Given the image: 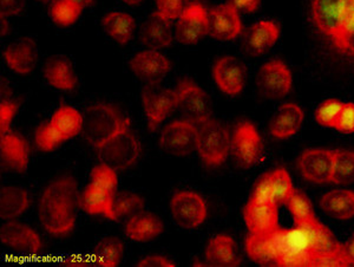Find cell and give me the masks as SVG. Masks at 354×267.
I'll use <instances>...</instances> for the list:
<instances>
[{
	"label": "cell",
	"mask_w": 354,
	"mask_h": 267,
	"mask_svg": "<svg viewBox=\"0 0 354 267\" xmlns=\"http://www.w3.org/2000/svg\"><path fill=\"white\" fill-rule=\"evenodd\" d=\"M62 141L66 142L76 138L83 130V115L73 107L61 106L55 111L48 122Z\"/></svg>",
	"instance_id": "30"
},
{
	"label": "cell",
	"mask_w": 354,
	"mask_h": 267,
	"mask_svg": "<svg viewBox=\"0 0 354 267\" xmlns=\"http://www.w3.org/2000/svg\"><path fill=\"white\" fill-rule=\"evenodd\" d=\"M178 96L177 108L185 120L198 125L210 118L212 101L208 93L192 80H182L176 88Z\"/></svg>",
	"instance_id": "9"
},
{
	"label": "cell",
	"mask_w": 354,
	"mask_h": 267,
	"mask_svg": "<svg viewBox=\"0 0 354 267\" xmlns=\"http://www.w3.org/2000/svg\"><path fill=\"white\" fill-rule=\"evenodd\" d=\"M44 77L55 89L71 91L77 86L73 63L65 56H53L45 63Z\"/></svg>",
	"instance_id": "29"
},
{
	"label": "cell",
	"mask_w": 354,
	"mask_h": 267,
	"mask_svg": "<svg viewBox=\"0 0 354 267\" xmlns=\"http://www.w3.org/2000/svg\"><path fill=\"white\" fill-rule=\"evenodd\" d=\"M293 192V183L288 172L283 168H278L259 178L252 196L263 199L279 206L286 203Z\"/></svg>",
	"instance_id": "17"
},
{
	"label": "cell",
	"mask_w": 354,
	"mask_h": 267,
	"mask_svg": "<svg viewBox=\"0 0 354 267\" xmlns=\"http://www.w3.org/2000/svg\"><path fill=\"white\" fill-rule=\"evenodd\" d=\"M293 84L290 68L279 59L267 62L259 70L257 85L259 93L270 100H280L288 95Z\"/></svg>",
	"instance_id": "11"
},
{
	"label": "cell",
	"mask_w": 354,
	"mask_h": 267,
	"mask_svg": "<svg viewBox=\"0 0 354 267\" xmlns=\"http://www.w3.org/2000/svg\"><path fill=\"white\" fill-rule=\"evenodd\" d=\"M30 196L21 187L6 186L0 190V217L4 220H15L28 211Z\"/></svg>",
	"instance_id": "32"
},
{
	"label": "cell",
	"mask_w": 354,
	"mask_h": 267,
	"mask_svg": "<svg viewBox=\"0 0 354 267\" xmlns=\"http://www.w3.org/2000/svg\"><path fill=\"white\" fill-rule=\"evenodd\" d=\"M145 203L141 195L131 192H120L113 199V217L115 221L123 218H131L133 215L143 211Z\"/></svg>",
	"instance_id": "37"
},
{
	"label": "cell",
	"mask_w": 354,
	"mask_h": 267,
	"mask_svg": "<svg viewBox=\"0 0 354 267\" xmlns=\"http://www.w3.org/2000/svg\"><path fill=\"white\" fill-rule=\"evenodd\" d=\"M123 243L115 237H106L97 243L93 252V264L101 267H116L123 258Z\"/></svg>",
	"instance_id": "35"
},
{
	"label": "cell",
	"mask_w": 354,
	"mask_h": 267,
	"mask_svg": "<svg viewBox=\"0 0 354 267\" xmlns=\"http://www.w3.org/2000/svg\"><path fill=\"white\" fill-rule=\"evenodd\" d=\"M0 240L4 246L28 255H37L43 247L41 237L35 230L12 220L1 226Z\"/></svg>",
	"instance_id": "19"
},
{
	"label": "cell",
	"mask_w": 354,
	"mask_h": 267,
	"mask_svg": "<svg viewBox=\"0 0 354 267\" xmlns=\"http://www.w3.org/2000/svg\"><path fill=\"white\" fill-rule=\"evenodd\" d=\"M6 17H1V36L8 33V21L5 19Z\"/></svg>",
	"instance_id": "52"
},
{
	"label": "cell",
	"mask_w": 354,
	"mask_h": 267,
	"mask_svg": "<svg viewBox=\"0 0 354 267\" xmlns=\"http://www.w3.org/2000/svg\"><path fill=\"white\" fill-rule=\"evenodd\" d=\"M73 3H76V4L80 5L82 8H84L86 6H90V5L93 4V1L95 0H73Z\"/></svg>",
	"instance_id": "51"
},
{
	"label": "cell",
	"mask_w": 354,
	"mask_h": 267,
	"mask_svg": "<svg viewBox=\"0 0 354 267\" xmlns=\"http://www.w3.org/2000/svg\"><path fill=\"white\" fill-rule=\"evenodd\" d=\"M82 11L83 8L73 3V0H53L48 8V15L57 25L70 26L76 23Z\"/></svg>",
	"instance_id": "38"
},
{
	"label": "cell",
	"mask_w": 354,
	"mask_h": 267,
	"mask_svg": "<svg viewBox=\"0 0 354 267\" xmlns=\"http://www.w3.org/2000/svg\"><path fill=\"white\" fill-rule=\"evenodd\" d=\"M129 65L133 75L147 84H158L171 69L169 59L157 50L136 53Z\"/></svg>",
	"instance_id": "16"
},
{
	"label": "cell",
	"mask_w": 354,
	"mask_h": 267,
	"mask_svg": "<svg viewBox=\"0 0 354 267\" xmlns=\"http://www.w3.org/2000/svg\"><path fill=\"white\" fill-rule=\"evenodd\" d=\"M170 214L174 223L185 230L201 226L208 215L205 199L193 190H181L170 200Z\"/></svg>",
	"instance_id": "7"
},
{
	"label": "cell",
	"mask_w": 354,
	"mask_h": 267,
	"mask_svg": "<svg viewBox=\"0 0 354 267\" xmlns=\"http://www.w3.org/2000/svg\"><path fill=\"white\" fill-rule=\"evenodd\" d=\"M35 141H36L38 149L45 151V153L53 151L64 143L51 129V127L48 126V122H45L44 125L38 127L36 135H35Z\"/></svg>",
	"instance_id": "41"
},
{
	"label": "cell",
	"mask_w": 354,
	"mask_h": 267,
	"mask_svg": "<svg viewBox=\"0 0 354 267\" xmlns=\"http://www.w3.org/2000/svg\"><path fill=\"white\" fill-rule=\"evenodd\" d=\"M205 260L210 266L235 267L241 264L238 248L228 234H218L210 239L205 248Z\"/></svg>",
	"instance_id": "28"
},
{
	"label": "cell",
	"mask_w": 354,
	"mask_h": 267,
	"mask_svg": "<svg viewBox=\"0 0 354 267\" xmlns=\"http://www.w3.org/2000/svg\"><path fill=\"white\" fill-rule=\"evenodd\" d=\"M0 158L5 169L23 174L28 167L30 146L26 138L16 131H10L0 136Z\"/></svg>",
	"instance_id": "20"
},
{
	"label": "cell",
	"mask_w": 354,
	"mask_h": 267,
	"mask_svg": "<svg viewBox=\"0 0 354 267\" xmlns=\"http://www.w3.org/2000/svg\"><path fill=\"white\" fill-rule=\"evenodd\" d=\"M344 103L338 100H327L315 110V120L319 125L326 128H335Z\"/></svg>",
	"instance_id": "40"
},
{
	"label": "cell",
	"mask_w": 354,
	"mask_h": 267,
	"mask_svg": "<svg viewBox=\"0 0 354 267\" xmlns=\"http://www.w3.org/2000/svg\"><path fill=\"white\" fill-rule=\"evenodd\" d=\"M103 28L113 41L124 45L129 43L135 33V19L128 13L113 11L103 18Z\"/></svg>",
	"instance_id": "34"
},
{
	"label": "cell",
	"mask_w": 354,
	"mask_h": 267,
	"mask_svg": "<svg viewBox=\"0 0 354 267\" xmlns=\"http://www.w3.org/2000/svg\"><path fill=\"white\" fill-rule=\"evenodd\" d=\"M280 37V28L272 21H260L252 25L245 33L243 44L247 53L259 56L275 45Z\"/></svg>",
	"instance_id": "25"
},
{
	"label": "cell",
	"mask_w": 354,
	"mask_h": 267,
	"mask_svg": "<svg viewBox=\"0 0 354 267\" xmlns=\"http://www.w3.org/2000/svg\"><path fill=\"white\" fill-rule=\"evenodd\" d=\"M137 267H175L176 264L162 255H149L140 260L136 264Z\"/></svg>",
	"instance_id": "47"
},
{
	"label": "cell",
	"mask_w": 354,
	"mask_h": 267,
	"mask_svg": "<svg viewBox=\"0 0 354 267\" xmlns=\"http://www.w3.org/2000/svg\"><path fill=\"white\" fill-rule=\"evenodd\" d=\"M116 193L91 181L82 192L80 207L86 214L103 215L111 221H115L113 199Z\"/></svg>",
	"instance_id": "22"
},
{
	"label": "cell",
	"mask_w": 354,
	"mask_h": 267,
	"mask_svg": "<svg viewBox=\"0 0 354 267\" xmlns=\"http://www.w3.org/2000/svg\"><path fill=\"white\" fill-rule=\"evenodd\" d=\"M310 16L330 46L354 59V0H310Z\"/></svg>",
	"instance_id": "3"
},
{
	"label": "cell",
	"mask_w": 354,
	"mask_h": 267,
	"mask_svg": "<svg viewBox=\"0 0 354 267\" xmlns=\"http://www.w3.org/2000/svg\"><path fill=\"white\" fill-rule=\"evenodd\" d=\"M278 266H350L345 246L318 219L270 234Z\"/></svg>",
	"instance_id": "1"
},
{
	"label": "cell",
	"mask_w": 354,
	"mask_h": 267,
	"mask_svg": "<svg viewBox=\"0 0 354 267\" xmlns=\"http://www.w3.org/2000/svg\"><path fill=\"white\" fill-rule=\"evenodd\" d=\"M198 127L188 120H177L165 126L160 138L161 149L174 156H187L196 150Z\"/></svg>",
	"instance_id": "10"
},
{
	"label": "cell",
	"mask_w": 354,
	"mask_h": 267,
	"mask_svg": "<svg viewBox=\"0 0 354 267\" xmlns=\"http://www.w3.org/2000/svg\"><path fill=\"white\" fill-rule=\"evenodd\" d=\"M25 0H0L1 17L16 16L23 11Z\"/></svg>",
	"instance_id": "46"
},
{
	"label": "cell",
	"mask_w": 354,
	"mask_h": 267,
	"mask_svg": "<svg viewBox=\"0 0 354 267\" xmlns=\"http://www.w3.org/2000/svg\"><path fill=\"white\" fill-rule=\"evenodd\" d=\"M261 0H230V4L241 12L252 13L259 8Z\"/></svg>",
	"instance_id": "48"
},
{
	"label": "cell",
	"mask_w": 354,
	"mask_h": 267,
	"mask_svg": "<svg viewBox=\"0 0 354 267\" xmlns=\"http://www.w3.org/2000/svg\"><path fill=\"white\" fill-rule=\"evenodd\" d=\"M334 150L310 148L299 156L298 169L302 178L310 183H330L333 169Z\"/></svg>",
	"instance_id": "13"
},
{
	"label": "cell",
	"mask_w": 354,
	"mask_h": 267,
	"mask_svg": "<svg viewBox=\"0 0 354 267\" xmlns=\"http://www.w3.org/2000/svg\"><path fill=\"white\" fill-rule=\"evenodd\" d=\"M165 231L161 219L153 213L140 212L127 221L124 233L129 239L136 243H147L156 239Z\"/></svg>",
	"instance_id": "27"
},
{
	"label": "cell",
	"mask_w": 354,
	"mask_h": 267,
	"mask_svg": "<svg viewBox=\"0 0 354 267\" xmlns=\"http://www.w3.org/2000/svg\"><path fill=\"white\" fill-rule=\"evenodd\" d=\"M80 196L73 176L56 178L45 188L38 201V218L48 234L64 237L73 231Z\"/></svg>",
	"instance_id": "2"
},
{
	"label": "cell",
	"mask_w": 354,
	"mask_h": 267,
	"mask_svg": "<svg viewBox=\"0 0 354 267\" xmlns=\"http://www.w3.org/2000/svg\"><path fill=\"white\" fill-rule=\"evenodd\" d=\"M38 1H41V3H48L50 0H38Z\"/></svg>",
	"instance_id": "54"
},
{
	"label": "cell",
	"mask_w": 354,
	"mask_h": 267,
	"mask_svg": "<svg viewBox=\"0 0 354 267\" xmlns=\"http://www.w3.org/2000/svg\"><path fill=\"white\" fill-rule=\"evenodd\" d=\"M177 104L176 90L167 89L158 84L147 85L142 91V106L150 131H155L161 126L162 122L176 109Z\"/></svg>",
	"instance_id": "8"
},
{
	"label": "cell",
	"mask_w": 354,
	"mask_h": 267,
	"mask_svg": "<svg viewBox=\"0 0 354 267\" xmlns=\"http://www.w3.org/2000/svg\"><path fill=\"white\" fill-rule=\"evenodd\" d=\"M320 208L330 218L350 220L354 217L353 190H330L320 200Z\"/></svg>",
	"instance_id": "31"
},
{
	"label": "cell",
	"mask_w": 354,
	"mask_h": 267,
	"mask_svg": "<svg viewBox=\"0 0 354 267\" xmlns=\"http://www.w3.org/2000/svg\"><path fill=\"white\" fill-rule=\"evenodd\" d=\"M232 151L239 165L245 168L253 167L261 158L263 143L252 122H242L235 129L232 138Z\"/></svg>",
	"instance_id": "12"
},
{
	"label": "cell",
	"mask_w": 354,
	"mask_h": 267,
	"mask_svg": "<svg viewBox=\"0 0 354 267\" xmlns=\"http://www.w3.org/2000/svg\"><path fill=\"white\" fill-rule=\"evenodd\" d=\"M304 122V111L298 104L283 103L270 121V131L278 140H287L298 133Z\"/></svg>",
	"instance_id": "26"
},
{
	"label": "cell",
	"mask_w": 354,
	"mask_h": 267,
	"mask_svg": "<svg viewBox=\"0 0 354 267\" xmlns=\"http://www.w3.org/2000/svg\"><path fill=\"white\" fill-rule=\"evenodd\" d=\"M3 57L12 71L19 75H28L36 68L38 59L36 43L30 37H23L8 45Z\"/></svg>",
	"instance_id": "23"
},
{
	"label": "cell",
	"mask_w": 354,
	"mask_h": 267,
	"mask_svg": "<svg viewBox=\"0 0 354 267\" xmlns=\"http://www.w3.org/2000/svg\"><path fill=\"white\" fill-rule=\"evenodd\" d=\"M245 250L250 259L261 266H278V257L270 235L250 234L247 237Z\"/></svg>",
	"instance_id": "33"
},
{
	"label": "cell",
	"mask_w": 354,
	"mask_h": 267,
	"mask_svg": "<svg viewBox=\"0 0 354 267\" xmlns=\"http://www.w3.org/2000/svg\"><path fill=\"white\" fill-rule=\"evenodd\" d=\"M354 183V151L334 150L333 169L330 183L351 185Z\"/></svg>",
	"instance_id": "36"
},
{
	"label": "cell",
	"mask_w": 354,
	"mask_h": 267,
	"mask_svg": "<svg viewBox=\"0 0 354 267\" xmlns=\"http://www.w3.org/2000/svg\"><path fill=\"white\" fill-rule=\"evenodd\" d=\"M210 36L218 41H233L241 33L242 21L236 8L230 4L218 5L209 12Z\"/></svg>",
	"instance_id": "21"
},
{
	"label": "cell",
	"mask_w": 354,
	"mask_h": 267,
	"mask_svg": "<svg viewBox=\"0 0 354 267\" xmlns=\"http://www.w3.org/2000/svg\"><path fill=\"white\" fill-rule=\"evenodd\" d=\"M243 219L250 234H272L279 228L278 205L252 196L243 208Z\"/></svg>",
	"instance_id": "14"
},
{
	"label": "cell",
	"mask_w": 354,
	"mask_h": 267,
	"mask_svg": "<svg viewBox=\"0 0 354 267\" xmlns=\"http://www.w3.org/2000/svg\"><path fill=\"white\" fill-rule=\"evenodd\" d=\"M345 250H346L347 258L350 260L351 265H354V237L345 246Z\"/></svg>",
	"instance_id": "50"
},
{
	"label": "cell",
	"mask_w": 354,
	"mask_h": 267,
	"mask_svg": "<svg viewBox=\"0 0 354 267\" xmlns=\"http://www.w3.org/2000/svg\"><path fill=\"white\" fill-rule=\"evenodd\" d=\"M157 10L170 21L178 19L183 8V0H156Z\"/></svg>",
	"instance_id": "45"
},
{
	"label": "cell",
	"mask_w": 354,
	"mask_h": 267,
	"mask_svg": "<svg viewBox=\"0 0 354 267\" xmlns=\"http://www.w3.org/2000/svg\"><path fill=\"white\" fill-rule=\"evenodd\" d=\"M19 104L15 101L3 100L0 104V136L8 133L13 118L16 116Z\"/></svg>",
	"instance_id": "43"
},
{
	"label": "cell",
	"mask_w": 354,
	"mask_h": 267,
	"mask_svg": "<svg viewBox=\"0 0 354 267\" xmlns=\"http://www.w3.org/2000/svg\"><path fill=\"white\" fill-rule=\"evenodd\" d=\"M335 129L342 134L354 133V103H344Z\"/></svg>",
	"instance_id": "44"
},
{
	"label": "cell",
	"mask_w": 354,
	"mask_h": 267,
	"mask_svg": "<svg viewBox=\"0 0 354 267\" xmlns=\"http://www.w3.org/2000/svg\"><path fill=\"white\" fill-rule=\"evenodd\" d=\"M141 142L130 129L117 134L115 138L97 149V156L101 163L121 172L136 163L141 155Z\"/></svg>",
	"instance_id": "6"
},
{
	"label": "cell",
	"mask_w": 354,
	"mask_h": 267,
	"mask_svg": "<svg viewBox=\"0 0 354 267\" xmlns=\"http://www.w3.org/2000/svg\"><path fill=\"white\" fill-rule=\"evenodd\" d=\"M209 33L208 11L200 3L185 8L176 25L177 41L182 44H196Z\"/></svg>",
	"instance_id": "15"
},
{
	"label": "cell",
	"mask_w": 354,
	"mask_h": 267,
	"mask_svg": "<svg viewBox=\"0 0 354 267\" xmlns=\"http://www.w3.org/2000/svg\"><path fill=\"white\" fill-rule=\"evenodd\" d=\"M91 181L98 183L101 186L108 188V190L117 192L118 187V176H117V170L110 168L109 166H105L103 163H100L98 166L93 168L91 174H90Z\"/></svg>",
	"instance_id": "42"
},
{
	"label": "cell",
	"mask_w": 354,
	"mask_h": 267,
	"mask_svg": "<svg viewBox=\"0 0 354 267\" xmlns=\"http://www.w3.org/2000/svg\"><path fill=\"white\" fill-rule=\"evenodd\" d=\"M130 129V118L113 104L97 103L83 115L82 134L88 145L98 149L117 134Z\"/></svg>",
	"instance_id": "4"
},
{
	"label": "cell",
	"mask_w": 354,
	"mask_h": 267,
	"mask_svg": "<svg viewBox=\"0 0 354 267\" xmlns=\"http://www.w3.org/2000/svg\"><path fill=\"white\" fill-rule=\"evenodd\" d=\"M125 4L128 5H137L141 3L142 0H123Z\"/></svg>",
	"instance_id": "53"
},
{
	"label": "cell",
	"mask_w": 354,
	"mask_h": 267,
	"mask_svg": "<svg viewBox=\"0 0 354 267\" xmlns=\"http://www.w3.org/2000/svg\"><path fill=\"white\" fill-rule=\"evenodd\" d=\"M93 264V259H84V258H81V257H73V258H70V259L66 260L65 261V266H73V267H85L88 266V264Z\"/></svg>",
	"instance_id": "49"
},
{
	"label": "cell",
	"mask_w": 354,
	"mask_h": 267,
	"mask_svg": "<svg viewBox=\"0 0 354 267\" xmlns=\"http://www.w3.org/2000/svg\"><path fill=\"white\" fill-rule=\"evenodd\" d=\"M171 21L158 11L153 12L142 25V44L150 50L165 49L170 46L173 43Z\"/></svg>",
	"instance_id": "24"
},
{
	"label": "cell",
	"mask_w": 354,
	"mask_h": 267,
	"mask_svg": "<svg viewBox=\"0 0 354 267\" xmlns=\"http://www.w3.org/2000/svg\"><path fill=\"white\" fill-rule=\"evenodd\" d=\"M198 127V151L207 166L218 167L225 163L232 151L230 131L221 122L209 118L196 125Z\"/></svg>",
	"instance_id": "5"
},
{
	"label": "cell",
	"mask_w": 354,
	"mask_h": 267,
	"mask_svg": "<svg viewBox=\"0 0 354 267\" xmlns=\"http://www.w3.org/2000/svg\"><path fill=\"white\" fill-rule=\"evenodd\" d=\"M247 70L239 58L225 56L220 58L213 69L214 81L222 93L236 96L245 88Z\"/></svg>",
	"instance_id": "18"
},
{
	"label": "cell",
	"mask_w": 354,
	"mask_h": 267,
	"mask_svg": "<svg viewBox=\"0 0 354 267\" xmlns=\"http://www.w3.org/2000/svg\"><path fill=\"white\" fill-rule=\"evenodd\" d=\"M286 205L293 217L294 225L312 223L318 219L314 214L313 206L310 199L300 190H294L293 194L287 200Z\"/></svg>",
	"instance_id": "39"
}]
</instances>
